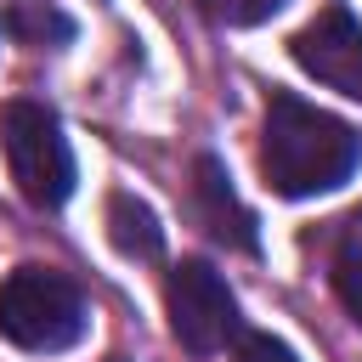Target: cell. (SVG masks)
<instances>
[{"label":"cell","instance_id":"7a4b0ae2","mask_svg":"<svg viewBox=\"0 0 362 362\" xmlns=\"http://www.w3.org/2000/svg\"><path fill=\"white\" fill-rule=\"evenodd\" d=\"M85 294L51 266H17L0 277V334L17 351H68L85 334Z\"/></svg>","mask_w":362,"mask_h":362},{"label":"cell","instance_id":"6da1fadb","mask_svg":"<svg viewBox=\"0 0 362 362\" xmlns=\"http://www.w3.org/2000/svg\"><path fill=\"white\" fill-rule=\"evenodd\" d=\"M362 164V136L317 107V102H300L294 90H277L266 102V130H260V170H266V187L283 192V198H317V192H334L356 175Z\"/></svg>","mask_w":362,"mask_h":362},{"label":"cell","instance_id":"30bf717a","mask_svg":"<svg viewBox=\"0 0 362 362\" xmlns=\"http://www.w3.org/2000/svg\"><path fill=\"white\" fill-rule=\"evenodd\" d=\"M238 362H300V356L272 334H243L238 339Z\"/></svg>","mask_w":362,"mask_h":362},{"label":"cell","instance_id":"3957f363","mask_svg":"<svg viewBox=\"0 0 362 362\" xmlns=\"http://www.w3.org/2000/svg\"><path fill=\"white\" fill-rule=\"evenodd\" d=\"M0 153L17 181V192L34 209H62L74 192V153L51 107L40 102H6L0 107Z\"/></svg>","mask_w":362,"mask_h":362},{"label":"cell","instance_id":"ba28073f","mask_svg":"<svg viewBox=\"0 0 362 362\" xmlns=\"http://www.w3.org/2000/svg\"><path fill=\"white\" fill-rule=\"evenodd\" d=\"M328 277H334L339 305H345V311L356 317V328H362V221H351V226L339 232L334 260H328Z\"/></svg>","mask_w":362,"mask_h":362},{"label":"cell","instance_id":"8fae6325","mask_svg":"<svg viewBox=\"0 0 362 362\" xmlns=\"http://www.w3.org/2000/svg\"><path fill=\"white\" fill-rule=\"evenodd\" d=\"M107 362H119V356H107Z\"/></svg>","mask_w":362,"mask_h":362},{"label":"cell","instance_id":"5b68a950","mask_svg":"<svg viewBox=\"0 0 362 362\" xmlns=\"http://www.w3.org/2000/svg\"><path fill=\"white\" fill-rule=\"evenodd\" d=\"M288 51H294V62H300L311 79H322L328 90L362 102V23H356L345 6H322V11L288 40Z\"/></svg>","mask_w":362,"mask_h":362},{"label":"cell","instance_id":"52a82bcc","mask_svg":"<svg viewBox=\"0 0 362 362\" xmlns=\"http://www.w3.org/2000/svg\"><path fill=\"white\" fill-rule=\"evenodd\" d=\"M107 238H113V249L124 260H158V249H164L158 215L141 198H130V192H113L107 198Z\"/></svg>","mask_w":362,"mask_h":362},{"label":"cell","instance_id":"277c9868","mask_svg":"<svg viewBox=\"0 0 362 362\" xmlns=\"http://www.w3.org/2000/svg\"><path fill=\"white\" fill-rule=\"evenodd\" d=\"M164 311H170V334L181 339V351L192 356H215L238 339L243 317H238V294L232 283L209 266V260H181L164 277Z\"/></svg>","mask_w":362,"mask_h":362},{"label":"cell","instance_id":"8992f818","mask_svg":"<svg viewBox=\"0 0 362 362\" xmlns=\"http://www.w3.org/2000/svg\"><path fill=\"white\" fill-rule=\"evenodd\" d=\"M198 215H204V226H209L221 243H232V249H255V215L238 204V192H232L221 158H209V153L198 158Z\"/></svg>","mask_w":362,"mask_h":362},{"label":"cell","instance_id":"9c48e42d","mask_svg":"<svg viewBox=\"0 0 362 362\" xmlns=\"http://www.w3.org/2000/svg\"><path fill=\"white\" fill-rule=\"evenodd\" d=\"M288 0H198V11L209 17V23H221V28H255V23H266V17H277Z\"/></svg>","mask_w":362,"mask_h":362}]
</instances>
